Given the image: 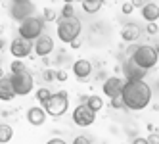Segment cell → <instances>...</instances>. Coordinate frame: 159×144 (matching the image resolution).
Listing matches in <instances>:
<instances>
[{
	"instance_id": "cell-34",
	"label": "cell",
	"mask_w": 159,
	"mask_h": 144,
	"mask_svg": "<svg viewBox=\"0 0 159 144\" xmlns=\"http://www.w3.org/2000/svg\"><path fill=\"white\" fill-rule=\"evenodd\" d=\"M65 4H75V0H63Z\"/></svg>"
},
{
	"instance_id": "cell-18",
	"label": "cell",
	"mask_w": 159,
	"mask_h": 144,
	"mask_svg": "<svg viewBox=\"0 0 159 144\" xmlns=\"http://www.w3.org/2000/svg\"><path fill=\"white\" fill-rule=\"evenodd\" d=\"M102 4H104V0H83V10L86 14H96L100 12Z\"/></svg>"
},
{
	"instance_id": "cell-25",
	"label": "cell",
	"mask_w": 159,
	"mask_h": 144,
	"mask_svg": "<svg viewBox=\"0 0 159 144\" xmlns=\"http://www.w3.org/2000/svg\"><path fill=\"white\" fill-rule=\"evenodd\" d=\"M111 108H113V109H119V108H125V102H123V96H115V98H111Z\"/></svg>"
},
{
	"instance_id": "cell-26",
	"label": "cell",
	"mask_w": 159,
	"mask_h": 144,
	"mask_svg": "<svg viewBox=\"0 0 159 144\" xmlns=\"http://www.w3.org/2000/svg\"><path fill=\"white\" fill-rule=\"evenodd\" d=\"M73 144H90V138L84 137V135H79V137H75Z\"/></svg>"
},
{
	"instance_id": "cell-2",
	"label": "cell",
	"mask_w": 159,
	"mask_h": 144,
	"mask_svg": "<svg viewBox=\"0 0 159 144\" xmlns=\"http://www.w3.org/2000/svg\"><path fill=\"white\" fill-rule=\"evenodd\" d=\"M81 35V21L79 17H60L58 19V39L61 42H75Z\"/></svg>"
},
{
	"instance_id": "cell-3",
	"label": "cell",
	"mask_w": 159,
	"mask_h": 144,
	"mask_svg": "<svg viewBox=\"0 0 159 144\" xmlns=\"http://www.w3.org/2000/svg\"><path fill=\"white\" fill-rule=\"evenodd\" d=\"M140 67L150 71L152 67H155V63L159 60V50L155 46H150V44H142V46H136V50L132 52L130 56Z\"/></svg>"
},
{
	"instance_id": "cell-23",
	"label": "cell",
	"mask_w": 159,
	"mask_h": 144,
	"mask_svg": "<svg viewBox=\"0 0 159 144\" xmlns=\"http://www.w3.org/2000/svg\"><path fill=\"white\" fill-rule=\"evenodd\" d=\"M61 17H75V6L73 4H65L61 10Z\"/></svg>"
},
{
	"instance_id": "cell-6",
	"label": "cell",
	"mask_w": 159,
	"mask_h": 144,
	"mask_svg": "<svg viewBox=\"0 0 159 144\" xmlns=\"http://www.w3.org/2000/svg\"><path fill=\"white\" fill-rule=\"evenodd\" d=\"M10 79H12V85H14V91L17 96H27L31 91H33V75L29 71H23V73H12L10 75Z\"/></svg>"
},
{
	"instance_id": "cell-22",
	"label": "cell",
	"mask_w": 159,
	"mask_h": 144,
	"mask_svg": "<svg viewBox=\"0 0 159 144\" xmlns=\"http://www.w3.org/2000/svg\"><path fill=\"white\" fill-rule=\"evenodd\" d=\"M50 91H48V88H39V91H37V100L39 102H42V104H46L48 100H50Z\"/></svg>"
},
{
	"instance_id": "cell-27",
	"label": "cell",
	"mask_w": 159,
	"mask_h": 144,
	"mask_svg": "<svg viewBox=\"0 0 159 144\" xmlns=\"http://www.w3.org/2000/svg\"><path fill=\"white\" fill-rule=\"evenodd\" d=\"M134 8H136V6H134L132 2H125V4H123V14H132Z\"/></svg>"
},
{
	"instance_id": "cell-4",
	"label": "cell",
	"mask_w": 159,
	"mask_h": 144,
	"mask_svg": "<svg viewBox=\"0 0 159 144\" xmlns=\"http://www.w3.org/2000/svg\"><path fill=\"white\" fill-rule=\"evenodd\" d=\"M42 27H44V19L33 16L25 21H21L17 31H19V37H23L27 40H37L42 35Z\"/></svg>"
},
{
	"instance_id": "cell-31",
	"label": "cell",
	"mask_w": 159,
	"mask_h": 144,
	"mask_svg": "<svg viewBox=\"0 0 159 144\" xmlns=\"http://www.w3.org/2000/svg\"><path fill=\"white\" fill-rule=\"evenodd\" d=\"M148 33H152V35H153V33H157V25L155 23H150V25H148Z\"/></svg>"
},
{
	"instance_id": "cell-30",
	"label": "cell",
	"mask_w": 159,
	"mask_h": 144,
	"mask_svg": "<svg viewBox=\"0 0 159 144\" xmlns=\"http://www.w3.org/2000/svg\"><path fill=\"white\" fill-rule=\"evenodd\" d=\"M46 144H67L63 138H52V140H48Z\"/></svg>"
},
{
	"instance_id": "cell-19",
	"label": "cell",
	"mask_w": 159,
	"mask_h": 144,
	"mask_svg": "<svg viewBox=\"0 0 159 144\" xmlns=\"http://www.w3.org/2000/svg\"><path fill=\"white\" fill-rule=\"evenodd\" d=\"M12 137H14V129H12V127L6 125V123L0 125V142L6 144L8 140H12Z\"/></svg>"
},
{
	"instance_id": "cell-36",
	"label": "cell",
	"mask_w": 159,
	"mask_h": 144,
	"mask_svg": "<svg viewBox=\"0 0 159 144\" xmlns=\"http://www.w3.org/2000/svg\"><path fill=\"white\" fill-rule=\"evenodd\" d=\"M157 86H159V83H157Z\"/></svg>"
},
{
	"instance_id": "cell-32",
	"label": "cell",
	"mask_w": 159,
	"mask_h": 144,
	"mask_svg": "<svg viewBox=\"0 0 159 144\" xmlns=\"http://www.w3.org/2000/svg\"><path fill=\"white\" fill-rule=\"evenodd\" d=\"M148 140H150V144H159V138L157 137H150Z\"/></svg>"
},
{
	"instance_id": "cell-7",
	"label": "cell",
	"mask_w": 159,
	"mask_h": 144,
	"mask_svg": "<svg viewBox=\"0 0 159 144\" xmlns=\"http://www.w3.org/2000/svg\"><path fill=\"white\" fill-rule=\"evenodd\" d=\"M37 12V8L33 2H12L10 4V17L16 21H25L29 17H33Z\"/></svg>"
},
{
	"instance_id": "cell-28",
	"label": "cell",
	"mask_w": 159,
	"mask_h": 144,
	"mask_svg": "<svg viewBox=\"0 0 159 144\" xmlns=\"http://www.w3.org/2000/svg\"><path fill=\"white\" fill-rule=\"evenodd\" d=\"M56 79H58V81H65L67 79V73L65 71H56Z\"/></svg>"
},
{
	"instance_id": "cell-10",
	"label": "cell",
	"mask_w": 159,
	"mask_h": 144,
	"mask_svg": "<svg viewBox=\"0 0 159 144\" xmlns=\"http://www.w3.org/2000/svg\"><path fill=\"white\" fill-rule=\"evenodd\" d=\"M123 73H125V77H127V81H142L148 75V69L140 67L132 58H127L125 63H123Z\"/></svg>"
},
{
	"instance_id": "cell-16",
	"label": "cell",
	"mask_w": 159,
	"mask_h": 144,
	"mask_svg": "<svg viewBox=\"0 0 159 144\" xmlns=\"http://www.w3.org/2000/svg\"><path fill=\"white\" fill-rule=\"evenodd\" d=\"M121 37H123V40H127V42H134L136 39L140 37V27L136 23H127L121 29Z\"/></svg>"
},
{
	"instance_id": "cell-8",
	"label": "cell",
	"mask_w": 159,
	"mask_h": 144,
	"mask_svg": "<svg viewBox=\"0 0 159 144\" xmlns=\"http://www.w3.org/2000/svg\"><path fill=\"white\" fill-rule=\"evenodd\" d=\"M94 121H96V112L86 102L84 104H79L75 108V112H73V123L75 125H79V127H88V125H92Z\"/></svg>"
},
{
	"instance_id": "cell-5",
	"label": "cell",
	"mask_w": 159,
	"mask_h": 144,
	"mask_svg": "<svg viewBox=\"0 0 159 144\" xmlns=\"http://www.w3.org/2000/svg\"><path fill=\"white\" fill-rule=\"evenodd\" d=\"M67 108H69V100H67V92L65 91H60L50 96V100L44 104V109L48 112V115L52 117H60L67 112Z\"/></svg>"
},
{
	"instance_id": "cell-29",
	"label": "cell",
	"mask_w": 159,
	"mask_h": 144,
	"mask_svg": "<svg viewBox=\"0 0 159 144\" xmlns=\"http://www.w3.org/2000/svg\"><path fill=\"white\" fill-rule=\"evenodd\" d=\"M132 144H150V140H148V138H142V137H138V138H134V140H132Z\"/></svg>"
},
{
	"instance_id": "cell-11",
	"label": "cell",
	"mask_w": 159,
	"mask_h": 144,
	"mask_svg": "<svg viewBox=\"0 0 159 144\" xmlns=\"http://www.w3.org/2000/svg\"><path fill=\"white\" fill-rule=\"evenodd\" d=\"M125 83H127V81L119 79V77H109V79L104 81V86H102V91H104V94L109 96V98L121 96V94H123V88H125Z\"/></svg>"
},
{
	"instance_id": "cell-15",
	"label": "cell",
	"mask_w": 159,
	"mask_h": 144,
	"mask_svg": "<svg viewBox=\"0 0 159 144\" xmlns=\"http://www.w3.org/2000/svg\"><path fill=\"white\" fill-rule=\"evenodd\" d=\"M17 94L14 91L12 79H10V77H2V79H0V98H2L4 102H8V100H14Z\"/></svg>"
},
{
	"instance_id": "cell-20",
	"label": "cell",
	"mask_w": 159,
	"mask_h": 144,
	"mask_svg": "<svg viewBox=\"0 0 159 144\" xmlns=\"http://www.w3.org/2000/svg\"><path fill=\"white\" fill-rule=\"evenodd\" d=\"M86 104L92 108L94 112H98V109L104 108V100H102L100 96H88V98H86Z\"/></svg>"
},
{
	"instance_id": "cell-24",
	"label": "cell",
	"mask_w": 159,
	"mask_h": 144,
	"mask_svg": "<svg viewBox=\"0 0 159 144\" xmlns=\"http://www.w3.org/2000/svg\"><path fill=\"white\" fill-rule=\"evenodd\" d=\"M56 17H58V16H56L54 10H50V8H44V10H42V19H44V21H54Z\"/></svg>"
},
{
	"instance_id": "cell-1",
	"label": "cell",
	"mask_w": 159,
	"mask_h": 144,
	"mask_svg": "<svg viewBox=\"0 0 159 144\" xmlns=\"http://www.w3.org/2000/svg\"><path fill=\"white\" fill-rule=\"evenodd\" d=\"M121 96H123V102L127 109L140 112L152 100V88L144 81H127Z\"/></svg>"
},
{
	"instance_id": "cell-14",
	"label": "cell",
	"mask_w": 159,
	"mask_h": 144,
	"mask_svg": "<svg viewBox=\"0 0 159 144\" xmlns=\"http://www.w3.org/2000/svg\"><path fill=\"white\" fill-rule=\"evenodd\" d=\"M73 73L77 79H88L90 73H92V63H90L88 60H77L73 63Z\"/></svg>"
},
{
	"instance_id": "cell-21",
	"label": "cell",
	"mask_w": 159,
	"mask_h": 144,
	"mask_svg": "<svg viewBox=\"0 0 159 144\" xmlns=\"http://www.w3.org/2000/svg\"><path fill=\"white\" fill-rule=\"evenodd\" d=\"M10 71L12 73H23V71H27V65L21 60H14L12 63H10Z\"/></svg>"
},
{
	"instance_id": "cell-13",
	"label": "cell",
	"mask_w": 159,
	"mask_h": 144,
	"mask_svg": "<svg viewBox=\"0 0 159 144\" xmlns=\"http://www.w3.org/2000/svg\"><path fill=\"white\" fill-rule=\"evenodd\" d=\"M46 109H42V108H39V106H35V108H29L27 109V121L31 125H35V127H40V125H44V121H46Z\"/></svg>"
},
{
	"instance_id": "cell-33",
	"label": "cell",
	"mask_w": 159,
	"mask_h": 144,
	"mask_svg": "<svg viewBox=\"0 0 159 144\" xmlns=\"http://www.w3.org/2000/svg\"><path fill=\"white\" fill-rule=\"evenodd\" d=\"M71 46H73V48H79V46H81V42L75 40V42H71Z\"/></svg>"
},
{
	"instance_id": "cell-35",
	"label": "cell",
	"mask_w": 159,
	"mask_h": 144,
	"mask_svg": "<svg viewBox=\"0 0 159 144\" xmlns=\"http://www.w3.org/2000/svg\"><path fill=\"white\" fill-rule=\"evenodd\" d=\"M12 2H31V0H12Z\"/></svg>"
},
{
	"instance_id": "cell-9",
	"label": "cell",
	"mask_w": 159,
	"mask_h": 144,
	"mask_svg": "<svg viewBox=\"0 0 159 144\" xmlns=\"http://www.w3.org/2000/svg\"><path fill=\"white\" fill-rule=\"evenodd\" d=\"M35 50V42L33 40H27L23 37H17L12 40V44H10V52H12V56L14 58H27L29 54Z\"/></svg>"
},
{
	"instance_id": "cell-17",
	"label": "cell",
	"mask_w": 159,
	"mask_h": 144,
	"mask_svg": "<svg viewBox=\"0 0 159 144\" xmlns=\"http://www.w3.org/2000/svg\"><path fill=\"white\" fill-rule=\"evenodd\" d=\"M142 17L148 21V23H155V19L159 17V6L153 2H148L142 6Z\"/></svg>"
},
{
	"instance_id": "cell-12",
	"label": "cell",
	"mask_w": 159,
	"mask_h": 144,
	"mask_svg": "<svg viewBox=\"0 0 159 144\" xmlns=\"http://www.w3.org/2000/svg\"><path fill=\"white\" fill-rule=\"evenodd\" d=\"M52 50H54V40H52V37L42 33V35L35 40V54H37V56H40V58H44V56H48V54H52Z\"/></svg>"
}]
</instances>
